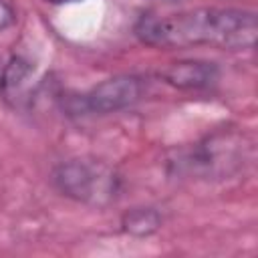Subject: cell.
<instances>
[{
    "label": "cell",
    "instance_id": "obj_7",
    "mask_svg": "<svg viewBox=\"0 0 258 258\" xmlns=\"http://www.w3.org/2000/svg\"><path fill=\"white\" fill-rule=\"evenodd\" d=\"M163 224V216L157 208L137 206L121 216V230L133 238H149Z\"/></svg>",
    "mask_w": 258,
    "mask_h": 258
},
{
    "label": "cell",
    "instance_id": "obj_9",
    "mask_svg": "<svg viewBox=\"0 0 258 258\" xmlns=\"http://www.w3.org/2000/svg\"><path fill=\"white\" fill-rule=\"evenodd\" d=\"M0 69H2V67H0Z\"/></svg>",
    "mask_w": 258,
    "mask_h": 258
},
{
    "label": "cell",
    "instance_id": "obj_1",
    "mask_svg": "<svg viewBox=\"0 0 258 258\" xmlns=\"http://www.w3.org/2000/svg\"><path fill=\"white\" fill-rule=\"evenodd\" d=\"M135 36L155 48L216 46L248 50L256 42V14L246 8H194L175 14H143L133 26Z\"/></svg>",
    "mask_w": 258,
    "mask_h": 258
},
{
    "label": "cell",
    "instance_id": "obj_5",
    "mask_svg": "<svg viewBox=\"0 0 258 258\" xmlns=\"http://www.w3.org/2000/svg\"><path fill=\"white\" fill-rule=\"evenodd\" d=\"M0 97L12 109H22L34 97V67L24 56H10L0 69Z\"/></svg>",
    "mask_w": 258,
    "mask_h": 258
},
{
    "label": "cell",
    "instance_id": "obj_3",
    "mask_svg": "<svg viewBox=\"0 0 258 258\" xmlns=\"http://www.w3.org/2000/svg\"><path fill=\"white\" fill-rule=\"evenodd\" d=\"M246 159L244 137L238 131H218L181 149L171 161V171L181 177L224 179L240 171Z\"/></svg>",
    "mask_w": 258,
    "mask_h": 258
},
{
    "label": "cell",
    "instance_id": "obj_4",
    "mask_svg": "<svg viewBox=\"0 0 258 258\" xmlns=\"http://www.w3.org/2000/svg\"><path fill=\"white\" fill-rule=\"evenodd\" d=\"M145 95V83L137 75L109 77L89 91L67 97L64 109L69 115H109L137 105Z\"/></svg>",
    "mask_w": 258,
    "mask_h": 258
},
{
    "label": "cell",
    "instance_id": "obj_6",
    "mask_svg": "<svg viewBox=\"0 0 258 258\" xmlns=\"http://www.w3.org/2000/svg\"><path fill=\"white\" fill-rule=\"evenodd\" d=\"M157 75L161 81H165L171 87H177L183 91H202L218 83L220 69L216 62L189 58V60L171 62L165 69H161Z\"/></svg>",
    "mask_w": 258,
    "mask_h": 258
},
{
    "label": "cell",
    "instance_id": "obj_8",
    "mask_svg": "<svg viewBox=\"0 0 258 258\" xmlns=\"http://www.w3.org/2000/svg\"><path fill=\"white\" fill-rule=\"evenodd\" d=\"M16 20V12L12 8V4L8 0H0V30H6L14 24Z\"/></svg>",
    "mask_w": 258,
    "mask_h": 258
},
{
    "label": "cell",
    "instance_id": "obj_2",
    "mask_svg": "<svg viewBox=\"0 0 258 258\" xmlns=\"http://www.w3.org/2000/svg\"><path fill=\"white\" fill-rule=\"evenodd\" d=\"M50 181L64 198L91 208L115 204L123 189L119 171L95 157H71L56 163L50 171Z\"/></svg>",
    "mask_w": 258,
    "mask_h": 258
}]
</instances>
